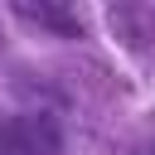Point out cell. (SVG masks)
I'll return each instance as SVG.
<instances>
[{
  "instance_id": "obj_1",
  "label": "cell",
  "mask_w": 155,
  "mask_h": 155,
  "mask_svg": "<svg viewBox=\"0 0 155 155\" xmlns=\"http://www.w3.org/2000/svg\"><path fill=\"white\" fill-rule=\"evenodd\" d=\"M0 155H63L58 116H48V111L0 116Z\"/></svg>"
},
{
  "instance_id": "obj_2",
  "label": "cell",
  "mask_w": 155,
  "mask_h": 155,
  "mask_svg": "<svg viewBox=\"0 0 155 155\" xmlns=\"http://www.w3.org/2000/svg\"><path fill=\"white\" fill-rule=\"evenodd\" d=\"M10 10H15L24 24H39V29L58 34V39H82V19H78V10H68V5H29V0H15Z\"/></svg>"
},
{
  "instance_id": "obj_3",
  "label": "cell",
  "mask_w": 155,
  "mask_h": 155,
  "mask_svg": "<svg viewBox=\"0 0 155 155\" xmlns=\"http://www.w3.org/2000/svg\"><path fill=\"white\" fill-rule=\"evenodd\" d=\"M111 29L131 44H150L155 39V5H111Z\"/></svg>"
}]
</instances>
